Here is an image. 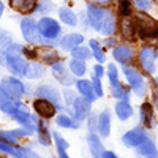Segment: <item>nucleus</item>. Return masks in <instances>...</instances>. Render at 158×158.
<instances>
[{"mask_svg":"<svg viewBox=\"0 0 158 158\" xmlns=\"http://www.w3.org/2000/svg\"><path fill=\"white\" fill-rule=\"evenodd\" d=\"M122 74L125 77V82L130 87L131 94L138 98H146L150 92V84L147 81L146 74L136 67H122Z\"/></svg>","mask_w":158,"mask_h":158,"instance_id":"f257e3e1","label":"nucleus"},{"mask_svg":"<svg viewBox=\"0 0 158 158\" xmlns=\"http://www.w3.org/2000/svg\"><path fill=\"white\" fill-rule=\"evenodd\" d=\"M136 29H138V38L142 40L146 43H152V41H158V22L150 18L147 13H136L133 15Z\"/></svg>","mask_w":158,"mask_h":158,"instance_id":"f03ea898","label":"nucleus"},{"mask_svg":"<svg viewBox=\"0 0 158 158\" xmlns=\"http://www.w3.org/2000/svg\"><path fill=\"white\" fill-rule=\"evenodd\" d=\"M38 30L48 48L59 44V40L62 38V25L57 19L51 16H41V19L38 21Z\"/></svg>","mask_w":158,"mask_h":158,"instance_id":"7ed1b4c3","label":"nucleus"},{"mask_svg":"<svg viewBox=\"0 0 158 158\" xmlns=\"http://www.w3.org/2000/svg\"><path fill=\"white\" fill-rule=\"evenodd\" d=\"M136 63L146 76H155L156 73V44L144 43L138 51Z\"/></svg>","mask_w":158,"mask_h":158,"instance_id":"20e7f679","label":"nucleus"},{"mask_svg":"<svg viewBox=\"0 0 158 158\" xmlns=\"http://www.w3.org/2000/svg\"><path fill=\"white\" fill-rule=\"evenodd\" d=\"M138 52L130 43H122L112 49V59L120 67H135Z\"/></svg>","mask_w":158,"mask_h":158,"instance_id":"39448f33","label":"nucleus"},{"mask_svg":"<svg viewBox=\"0 0 158 158\" xmlns=\"http://www.w3.org/2000/svg\"><path fill=\"white\" fill-rule=\"evenodd\" d=\"M35 95H36V98H43V100L51 101L57 108L59 112L67 111V108H65V104H63L62 92L56 85H52V84H43V85H40L35 90Z\"/></svg>","mask_w":158,"mask_h":158,"instance_id":"423d86ee","label":"nucleus"},{"mask_svg":"<svg viewBox=\"0 0 158 158\" xmlns=\"http://www.w3.org/2000/svg\"><path fill=\"white\" fill-rule=\"evenodd\" d=\"M147 138H150V133H149V130L147 128H144L141 123L133 127V128H130L127 130L125 133L122 135L120 141L125 147L128 149H136L138 146H141V144L146 141Z\"/></svg>","mask_w":158,"mask_h":158,"instance_id":"0eeeda50","label":"nucleus"},{"mask_svg":"<svg viewBox=\"0 0 158 158\" xmlns=\"http://www.w3.org/2000/svg\"><path fill=\"white\" fill-rule=\"evenodd\" d=\"M21 32H22L24 40H25L29 44L48 48V46H46V41L41 38V35H40L38 22H36V21L29 19V18H27V19H22V21H21Z\"/></svg>","mask_w":158,"mask_h":158,"instance_id":"6e6552de","label":"nucleus"},{"mask_svg":"<svg viewBox=\"0 0 158 158\" xmlns=\"http://www.w3.org/2000/svg\"><path fill=\"white\" fill-rule=\"evenodd\" d=\"M92 104L94 103L85 100L84 97H77L76 101L73 103V106L70 109H67V111L76 118L79 123H84V122H87V118L94 114L92 112Z\"/></svg>","mask_w":158,"mask_h":158,"instance_id":"1a4fd4ad","label":"nucleus"},{"mask_svg":"<svg viewBox=\"0 0 158 158\" xmlns=\"http://www.w3.org/2000/svg\"><path fill=\"white\" fill-rule=\"evenodd\" d=\"M51 71H52V76H54V79L57 82H60L63 87H74V82H76V77L71 74L68 65H65L63 60L54 63L51 67Z\"/></svg>","mask_w":158,"mask_h":158,"instance_id":"9d476101","label":"nucleus"},{"mask_svg":"<svg viewBox=\"0 0 158 158\" xmlns=\"http://www.w3.org/2000/svg\"><path fill=\"white\" fill-rule=\"evenodd\" d=\"M0 85H2L3 90L11 98H15V100H21L24 97V94H25L24 82L21 81L19 77H16V76H6V77H3L2 82H0Z\"/></svg>","mask_w":158,"mask_h":158,"instance_id":"9b49d317","label":"nucleus"},{"mask_svg":"<svg viewBox=\"0 0 158 158\" xmlns=\"http://www.w3.org/2000/svg\"><path fill=\"white\" fill-rule=\"evenodd\" d=\"M5 65L11 71L13 76L16 77H25V71H27L29 62L22 56H15V54H5Z\"/></svg>","mask_w":158,"mask_h":158,"instance_id":"f8f14e48","label":"nucleus"},{"mask_svg":"<svg viewBox=\"0 0 158 158\" xmlns=\"http://www.w3.org/2000/svg\"><path fill=\"white\" fill-rule=\"evenodd\" d=\"M155 108H153V104L152 101H142L141 103V106H139V123L144 127V128H147L149 131L153 130L156 127V118H155Z\"/></svg>","mask_w":158,"mask_h":158,"instance_id":"ddd939ff","label":"nucleus"},{"mask_svg":"<svg viewBox=\"0 0 158 158\" xmlns=\"http://www.w3.org/2000/svg\"><path fill=\"white\" fill-rule=\"evenodd\" d=\"M85 13H87V18H89L90 29H94L95 32H100L101 22H103V18H104V13H106V8H104V6H98L95 3L89 2L85 5Z\"/></svg>","mask_w":158,"mask_h":158,"instance_id":"4468645a","label":"nucleus"},{"mask_svg":"<svg viewBox=\"0 0 158 158\" xmlns=\"http://www.w3.org/2000/svg\"><path fill=\"white\" fill-rule=\"evenodd\" d=\"M85 41V38L81 32H71V33H67V35H63L60 40H59V48L63 51V52H71L79 48L81 44H84Z\"/></svg>","mask_w":158,"mask_h":158,"instance_id":"2eb2a0df","label":"nucleus"},{"mask_svg":"<svg viewBox=\"0 0 158 158\" xmlns=\"http://www.w3.org/2000/svg\"><path fill=\"white\" fill-rule=\"evenodd\" d=\"M97 122H98V131L101 139H108L111 136V130H112V114L108 108L101 109L97 114Z\"/></svg>","mask_w":158,"mask_h":158,"instance_id":"dca6fc26","label":"nucleus"},{"mask_svg":"<svg viewBox=\"0 0 158 158\" xmlns=\"http://www.w3.org/2000/svg\"><path fill=\"white\" fill-rule=\"evenodd\" d=\"M33 109L36 112V115L40 118H44V120H51V118H56V115L59 114L57 108L48 100L43 98H36L33 101Z\"/></svg>","mask_w":158,"mask_h":158,"instance_id":"f3484780","label":"nucleus"},{"mask_svg":"<svg viewBox=\"0 0 158 158\" xmlns=\"http://www.w3.org/2000/svg\"><path fill=\"white\" fill-rule=\"evenodd\" d=\"M118 32H120L122 38L130 43L138 40V29L133 18H120V21H118Z\"/></svg>","mask_w":158,"mask_h":158,"instance_id":"a211bd4d","label":"nucleus"},{"mask_svg":"<svg viewBox=\"0 0 158 158\" xmlns=\"http://www.w3.org/2000/svg\"><path fill=\"white\" fill-rule=\"evenodd\" d=\"M117 27H118L117 18L114 15V11L108 6L106 8V13H104V18H103V22H101V27H100V32L98 33L103 35L104 38H106V36H112V35H115Z\"/></svg>","mask_w":158,"mask_h":158,"instance_id":"6ab92c4d","label":"nucleus"},{"mask_svg":"<svg viewBox=\"0 0 158 158\" xmlns=\"http://www.w3.org/2000/svg\"><path fill=\"white\" fill-rule=\"evenodd\" d=\"M15 120L22 127V128H25V130H29V131H32V133H36V127H38V118L35 117V115H32L29 111H25L24 108L22 109H19V111H16L15 114L11 115Z\"/></svg>","mask_w":158,"mask_h":158,"instance_id":"aec40b11","label":"nucleus"},{"mask_svg":"<svg viewBox=\"0 0 158 158\" xmlns=\"http://www.w3.org/2000/svg\"><path fill=\"white\" fill-rule=\"evenodd\" d=\"M22 103L19 100H15V98H11L6 92L3 90V87L0 85V109H2L6 115H13L16 111L22 109Z\"/></svg>","mask_w":158,"mask_h":158,"instance_id":"412c9836","label":"nucleus"},{"mask_svg":"<svg viewBox=\"0 0 158 158\" xmlns=\"http://www.w3.org/2000/svg\"><path fill=\"white\" fill-rule=\"evenodd\" d=\"M74 90L77 92L79 97H84L85 100H89V101H92V103H95V101L98 100L97 95H95L94 87H92V81H90V79H85V77L76 79V82H74Z\"/></svg>","mask_w":158,"mask_h":158,"instance_id":"4be33fe9","label":"nucleus"},{"mask_svg":"<svg viewBox=\"0 0 158 158\" xmlns=\"http://www.w3.org/2000/svg\"><path fill=\"white\" fill-rule=\"evenodd\" d=\"M87 146H89V152H90L92 158H103L104 152H106L103 139L100 138L98 133H89L87 135Z\"/></svg>","mask_w":158,"mask_h":158,"instance_id":"5701e85b","label":"nucleus"},{"mask_svg":"<svg viewBox=\"0 0 158 158\" xmlns=\"http://www.w3.org/2000/svg\"><path fill=\"white\" fill-rule=\"evenodd\" d=\"M114 114L117 117V120L128 122L130 118L135 115V108H133V104H131V101H115Z\"/></svg>","mask_w":158,"mask_h":158,"instance_id":"b1692460","label":"nucleus"},{"mask_svg":"<svg viewBox=\"0 0 158 158\" xmlns=\"http://www.w3.org/2000/svg\"><path fill=\"white\" fill-rule=\"evenodd\" d=\"M136 155L138 156H144V158H156L158 156V146H156V142L155 139L150 136L147 138L146 141H144L141 146H138L135 149Z\"/></svg>","mask_w":158,"mask_h":158,"instance_id":"393cba45","label":"nucleus"},{"mask_svg":"<svg viewBox=\"0 0 158 158\" xmlns=\"http://www.w3.org/2000/svg\"><path fill=\"white\" fill-rule=\"evenodd\" d=\"M56 125L59 128H63V130H79L82 127V123H79L76 118L67 111L59 112L56 115Z\"/></svg>","mask_w":158,"mask_h":158,"instance_id":"a878e982","label":"nucleus"},{"mask_svg":"<svg viewBox=\"0 0 158 158\" xmlns=\"http://www.w3.org/2000/svg\"><path fill=\"white\" fill-rule=\"evenodd\" d=\"M36 136H38V142L44 147H49L52 144V131L49 130V123L44 118H38Z\"/></svg>","mask_w":158,"mask_h":158,"instance_id":"bb28decb","label":"nucleus"},{"mask_svg":"<svg viewBox=\"0 0 158 158\" xmlns=\"http://www.w3.org/2000/svg\"><path fill=\"white\" fill-rule=\"evenodd\" d=\"M10 6L22 15H32L36 13L38 0H10Z\"/></svg>","mask_w":158,"mask_h":158,"instance_id":"cd10ccee","label":"nucleus"},{"mask_svg":"<svg viewBox=\"0 0 158 158\" xmlns=\"http://www.w3.org/2000/svg\"><path fill=\"white\" fill-rule=\"evenodd\" d=\"M111 90V97L115 100V101H131V90L130 87L127 85V82H118L117 85H112L109 87Z\"/></svg>","mask_w":158,"mask_h":158,"instance_id":"c85d7f7f","label":"nucleus"},{"mask_svg":"<svg viewBox=\"0 0 158 158\" xmlns=\"http://www.w3.org/2000/svg\"><path fill=\"white\" fill-rule=\"evenodd\" d=\"M36 52H38V59H41L43 63L49 65V67H52L54 63H57V62L62 60L60 56L52 48H43V46H40V48H36Z\"/></svg>","mask_w":158,"mask_h":158,"instance_id":"c756f323","label":"nucleus"},{"mask_svg":"<svg viewBox=\"0 0 158 158\" xmlns=\"http://www.w3.org/2000/svg\"><path fill=\"white\" fill-rule=\"evenodd\" d=\"M87 46L90 48L92 51V56H94V59L97 60V63H103L106 62V52H104V46L98 41V40L95 38H90L87 41Z\"/></svg>","mask_w":158,"mask_h":158,"instance_id":"7c9ffc66","label":"nucleus"},{"mask_svg":"<svg viewBox=\"0 0 158 158\" xmlns=\"http://www.w3.org/2000/svg\"><path fill=\"white\" fill-rule=\"evenodd\" d=\"M59 19L65 25H68V27H76V25L79 24V16L68 6H62L59 10Z\"/></svg>","mask_w":158,"mask_h":158,"instance_id":"2f4dec72","label":"nucleus"},{"mask_svg":"<svg viewBox=\"0 0 158 158\" xmlns=\"http://www.w3.org/2000/svg\"><path fill=\"white\" fill-rule=\"evenodd\" d=\"M44 74H46L44 63H40L36 60L29 62L27 71H25V77H27V79H41Z\"/></svg>","mask_w":158,"mask_h":158,"instance_id":"473e14b6","label":"nucleus"},{"mask_svg":"<svg viewBox=\"0 0 158 158\" xmlns=\"http://www.w3.org/2000/svg\"><path fill=\"white\" fill-rule=\"evenodd\" d=\"M68 68H70L71 74H73L76 79L84 77V76L87 74V71H89V68H87V62L77 60V59H70V62H68Z\"/></svg>","mask_w":158,"mask_h":158,"instance_id":"72a5a7b5","label":"nucleus"},{"mask_svg":"<svg viewBox=\"0 0 158 158\" xmlns=\"http://www.w3.org/2000/svg\"><path fill=\"white\" fill-rule=\"evenodd\" d=\"M106 77H108L109 87L117 85L118 82H120V70L117 68V63L115 62L106 65Z\"/></svg>","mask_w":158,"mask_h":158,"instance_id":"f704fd0d","label":"nucleus"},{"mask_svg":"<svg viewBox=\"0 0 158 158\" xmlns=\"http://www.w3.org/2000/svg\"><path fill=\"white\" fill-rule=\"evenodd\" d=\"M117 15L118 18H133V2L131 0H118Z\"/></svg>","mask_w":158,"mask_h":158,"instance_id":"c9c22d12","label":"nucleus"},{"mask_svg":"<svg viewBox=\"0 0 158 158\" xmlns=\"http://www.w3.org/2000/svg\"><path fill=\"white\" fill-rule=\"evenodd\" d=\"M71 59H77V60H82V62H89L90 59H94V56H92V51H90L89 46L81 44L79 48H76V49L71 52Z\"/></svg>","mask_w":158,"mask_h":158,"instance_id":"e433bc0d","label":"nucleus"},{"mask_svg":"<svg viewBox=\"0 0 158 158\" xmlns=\"http://www.w3.org/2000/svg\"><path fill=\"white\" fill-rule=\"evenodd\" d=\"M77 97H79V95H77V92H76L74 89H71V87H65V89L62 90L63 104H65V108H67V109H70V108L73 106V103L76 101Z\"/></svg>","mask_w":158,"mask_h":158,"instance_id":"4c0bfd02","label":"nucleus"},{"mask_svg":"<svg viewBox=\"0 0 158 158\" xmlns=\"http://www.w3.org/2000/svg\"><path fill=\"white\" fill-rule=\"evenodd\" d=\"M90 81H92V87H94V90H95V95H97V98L100 100V98H103L104 97V87H103V79H100L98 76H95V74H90Z\"/></svg>","mask_w":158,"mask_h":158,"instance_id":"58836bf2","label":"nucleus"},{"mask_svg":"<svg viewBox=\"0 0 158 158\" xmlns=\"http://www.w3.org/2000/svg\"><path fill=\"white\" fill-rule=\"evenodd\" d=\"M54 10V3L51 0H38V6H36V13L41 16H46L48 13H51Z\"/></svg>","mask_w":158,"mask_h":158,"instance_id":"ea45409f","label":"nucleus"},{"mask_svg":"<svg viewBox=\"0 0 158 158\" xmlns=\"http://www.w3.org/2000/svg\"><path fill=\"white\" fill-rule=\"evenodd\" d=\"M131 2H133V5L142 13H147L152 8V0H131Z\"/></svg>","mask_w":158,"mask_h":158,"instance_id":"a19ab883","label":"nucleus"},{"mask_svg":"<svg viewBox=\"0 0 158 158\" xmlns=\"http://www.w3.org/2000/svg\"><path fill=\"white\" fill-rule=\"evenodd\" d=\"M87 130H89V133H97L98 131V122H97V115L95 114H92L89 118H87Z\"/></svg>","mask_w":158,"mask_h":158,"instance_id":"79ce46f5","label":"nucleus"},{"mask_svg":"<svg viewBox=\"0 0 158 158\" xmlns=\"http://www.w3.org/2000/svg\"><path fill=\"white\" fill-rule=\"evenodd\" d=\"M92 74H95L100 79H103L104 76H106V68H104V65L103 63H95L94 67H92Z\"/></svg>","mask_w":158,"mask_h":158,"instance_id":"37998d69","label":"nucleus"},{"mask_svg":"<svg viewBox=\"0 0 158 158\" xmlns=\"http://www.w3.org/2000/svg\"><path fill=\"white\" fill-rule=\"evenodd\" d=\"M11 35H8L5 30H0V46H3V48H8L11 44Z\"/></svg>","mask_w":158,"mask_h":158,"instance_id":"c03bdc74","label":"nucleus"},{"mask_svg":"<svg viewBox=\"0 0 158 158\" xmlns=\"http://www.w3.org/2000/svg\"><path fill=\"white\" fill-rule=\"evenodd\" d=\"M104 48H109V49H114L115 46H118V40H117V36L115 35H112V36H106L104 38Z\"/></svg>","mask_w":158,"mask_h":158,"instance_id":"a18cd8bd","label":"nucleus"},{"mask_svg":"<svg viewBox=\"0 0 158 158\" xmlns=\"http://www.w3.org/2000/svg\"><path fill=\"white\" fill-rule=\"evenodd\" d=\"M21 150H22V158H41L35 150H32V149H29V147L21 146Z\"/></svg>","mask_w":158,"mask_h":158,"instance_id":"49530a36","label":"nucleus"},{"mask_svg":"<svg viewBox=\"0 0 158 158\" xmlns=\"http://www.w3.org/2000/svg\"><path fill=\"white\" fill-rule=\"evenodd\" d=\"M150 97H152V104H153V108H155V111L158 112V90H152V94H150Z\"/></svg>","mask_w":158,"mask_h":158,"instance_id":"de8ad7c7","label":"nucleus"},{"mask_svg":"<svg viewBox=\"0 0 158 158\" xmlns=\"http://www.w3.org/2000/svg\"><path fill=\"white\" fill-rule=\"evenodd\" d=\"M79 22H81L85 29L90 27V25H89V18H87V13H85V11H82L81 15H79Z\"/></svg>","mask_w":158,"mask_h":158,"instance_id":"09e8293b","label":"nucleus"},{"mask_svg":"<svg viewBox=\"0 0 158 158\" xmlns=\"http://www.w3.org/2000/svg\"><path fill=\"white\" fill-rule=\"evenodd\" d=\"M89 2L95 3V5H98V6H104V8H108V6L112 3V0H89Z\"/></svg>","mask_w":158,"mask_h":158,"instance_id":"8fccbe9b","label":"nucleus"},{"mask_svg":"<svg viewBox=\"0 0 158 158\" xmlns=\"http://www.w3.org/2000/svg\"><path fill=\"white\" fill-rule=\"evenodd\" d=\"M103 158H120V156H118L114 150H106L104 155H103Z\"/></svg>","mask_w":158,"mask_h":158,"instance_id":"3c124183","label":"nucleus"},{"mask_svg":"<svg viewBox=\"0 0 158 158\" xmlns=\"http://www.w3.org/2000/svg\"><path fill=\"white\" fill-rule=\"evenodd\" d=\"M153 89L158 90V76H156V74L153 76Z\"/></svg>","mask_w":158,"mask_h":158,"instance_id":"603ef678","label":"nucleus"},{"mask_svg":"<svg viewBox=\"0 0 158 158\" xmlns=\"http://www.w3.org/2000/svg\"><path fill=\"white\" fill-rule=\"evenodd\" d=\"M3 15V3H2V0H0V16Z\"/></svg>","mask_w":158,"mask_h":158,"instance_id":"864d4df0","label":"nucleus"},{"mask_svg":"<svg viewBox=\"0 0 158 158\" xmlns=\"http://www.w3.org/2000/svg\"><path fill=\"white\" fill-rule=\"evenodd\" d=\"M156 65H158V44H156Z\"/></svg>","mask_w":158,"mask_h":158,"instance_id":"5fc2aeb1","label":"nucleus"},{"mask_svg":"<svg viewBox=\"0 0 158 158\" xmlns=\"http://www.w3.org/2000/svg\"><path fill=\"white\" fill-rule=\"evenodd\" d=\"M138 158H144V156H138Z\"/></svg>","mask_w":158,"mask_h":158,"instance_id":"6e6d98bb","label":"nucleus"},{"mask_svg":"<svg viewBox=\"0 0 158 158\" xmlns=\"http://www.w3.org/2000/svg\"><path fill=\"white\" fill-rule=\"evenodd\" d=\"M51 158H54V156H51ZM56 158H57V156H56Z\"/></svg>","mask_w":158,"mask_h":158,"instance_id":"4d7b16f0","label":"nucleus"},{"mask_svg":"<svg viewBox=\"0 0 158 158\" xmlns=\"http://www.w3.org/2000/svg\"><path fill=\"white\" fill-rule=\"evenodd\" d=\"M156 158H158V156H156Z\"/></svg>","mask_w":158,"mask_h":158,"instance_id":"13d9d810","label":"nucleus"}]
</instances>
